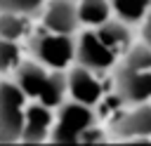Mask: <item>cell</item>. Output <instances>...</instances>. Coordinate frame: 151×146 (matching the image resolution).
<instances>
[{"instance_id":"cell-1","label":"cell","mask_w":151,"mask_h":146,"mask_svg":"<svg viewBox=\"0 0 151 146\" xmlns=\"http://www.w3.org/2000/svg\"><path fill=\"white\" fill-rule=\"evenodd\" d=\"M24 89L17 82H0V144L21 141L24 130Z\"/></svg>"},{"instance_id":"cell-2","label":"cell","mask_w":151,"mask_h":146,"mask_svg":"<svg viewBox=\"0 0 151 146\" xmlns=\"http://www.w3.org/2000/svg\"><path fill=\"white\" fill-rule=\"evenodd\" d=\"M90 125H94L92 106L73 99V101L59 106V120L52 127L50 139L57 141V144H78L83 130H87Z\"/></svg>"},{"instance_id":"cell-3","label":"cell","mask_w":151,"mask_h":146,"mask_svg":"<svg viewBox=\"0 0 151 146\" xmlns=\"http://www.w3.org/2000/svg\"><path fill=\"white\" fill-rule=\"evenodd\" d=\"M31 45H33V54L42 64H47L57 71L66 68L76 59V40L68 33H54L47 28V33L35 35Z\"/></svg>"},{"instance_id":"cell-4","label":"cell","mask_w":151,"mask_h":146,"mask_svg":"<svg viewBox=\"0 0 151 146\" xmlns=\"http://www.w3.org/2000/svg\"><path fill=\"white\" fill-rule=\"evenodd\" d=\"M76 59L80 66L90 71H106L116 61V52L97 35V31H87L76 40Z\"/></svg>"},{"instance_id":"cell-5","label":"cell","mask_w":151,"mask_h":146,"mask_svg":"<svg viewBox=\"0 0 151 146\" xmlns=\"http://www.w3.org/2000/svg\"><path fill=\"white\" fill-rule=\"evenodd\" d=\"M116 92L125 104H144L151 99V68H127L120 66L116 73Z\"/></svg>"},{"instance_id":"cell-6","label":"cell","mask_w":151,"mask_h":146,"mask_svg":"<svg viewBox=\"0 0 151 146\" xmlns=\"http://www.w3.org/2000/svg\"><path fill=\"white\" fill-rule=\"evenodd\" d=\"M113 134H118L120 139H127V141L151 139V106L146 101L134 104L132 111L118 115V120L113 122Z\"/></svg>"},{"instance_id":"cell-7","label":"cell","mask_w":151,"mask_h":146,"mask_svg":"<svg viewBox=\"0 0 151 146\" xmlns=\"http://www.w3.org/2000/svg\"><path fill=\"white\" fill-rule=\"evenodd\" d=\"M52 108L45 104H33L24 113V130H21V141L24 144H40L52 134Z\"/></svg>"},{"instance_id":"cell-8","label":"cell","mask_w":151,"mask_h":146,"mask_svg":"<svg viewBox=\"0 0 151 146\" xmlns=\"http://www.w3.org/2000/svg\"><path fill=\"white\" fill-rule=\"evenodd\" d=\"M68 92L76 101L87 104V106H94L101 101V85L94 78V71H90L80 64L68 73Z\"/></svg>"},{"instance_id":"cell-9","label":"cell","mask_w":151,"mask_h":146,"mask_svg":"<svg viewBox=\"0 0 151 146\" xmlns=\"http://www.w3.org/2000/svg\"><path fill=\"white\" fill-rule=\"evenodd\" d=\"M45 26L54 33H73L80 26L76 0H52L45 9Z\"/></svg>"},{"instance_id":"cell-10","label":"cell","mask_w":151,"mask_h":146,"mask_svg":"<svg viewBox=\"0 0 151 146\" xmlns=\"http://www.w3.org/2000/svg\"><path fill=\"white\" fill-rule=\"evenodd\" d=\"M97 35L118 54V52H127V47L132 45V35H130V24H125L123 19H106L104 24H99Z\"/></svg>"},{"instance_id":"cell-11","label":"cell","mask_w":151,"mask_h":146,"mask_svg":"<svg viewBox=\"0 0 151 146\" xmlns=\"http://www.w3.org/2000/svg\"><path fill=\"white\" fill-rule=\"evenodd\" d=\"M47 75L50 73L35 61H21L17 66V85L24 89L26 97H38L45 80H47Z\"/></svg>"},{"instance_id":"cell-12","label":"cell","mask_w":151,"mask_h":146,"mask_svg":"<svg viewBox=\"0 0 151 146\" xmlns=\"http://www.w3.org/2000/svg\"><path fill=\"white\" fill-rule=\"evenodd\" d=\"M66 92H68V78L54 68V73L47 75V80H45V85H42V89L38 94V101L50 106V108H57V106L64 104Z\"/></svg>"},{"instance_id":"cell-13","label":"cell","mask_w":151,"mask_h":146,"mask_svg":"<svg viewBox=\"0 0 151 146\" xmlns=\"http://www.w3.org/2000/svg\"><path fill=\"white\" fill-rule=\"evenodd\" d=\"M78 16L80 24L99 26L106 19H111V0H78Z\"/></svg>"},{"instance_id":"cell-14","label":"cell","mask_w":151,"mask_h":146,"mask_svg":"<svg viewBox=\"0 0 151 146\" xmlns=\"http://www.w3.org/2000/svg\"><path fill=\"white\" fill-rule=\"evenodd\" d=\"M149 9H151V0H111V12H116V16L123 19L125 24L144 21Z\"/></svg>"},{"instance_id":"cell-15","label":"cell","mask_w":151,"mask_h":146,"mask_svg":"<svg viewBox=\"0 0 151 146\" xmlns=\"http://www.w3.org/2000/svg\"><path fill=\"white\" fill-rule=\"evenodd\" d=\"M26 14L17 12H0V35L7 40H19L26 33Z\"/></svg>"},{"instance_id":"cell-16","label":"cell","mask_w":151,"mask_h":146,"mask_svg":"<svg viewBox=\"0 0 151 146\" xmlns=\"http://www.w3.org/2000/svg\"><path fill=\"white\" fill-rule=\"evenodd\" d=\"M19 64H21V52H19L17 40H7L0 35V73L12 71Z\"/></svg>"},{"instance_id":"cell-17","label":"cell","mask_w":151,"mask_h":146,"mask_svg":"<svg viewBox=\"0 0 151 146\" xmlns=\"http://www.w3.org/2000/svg\"><path fill=\"white\" fill-rule=\"evenodd\" d=\"M123 66H127V68H139V71L151 68V47H149L146 42L134 45V47H127V54H125Z\"/></svg>"},{"instance_id":"cell-18","label":"cell","mask_w":151,"mask_h":146,"mask_svg":"<svg viewBox=\"0 0 151 146\" xmlns=\"http://www.w3.org/2000/svg\"><path fill=\"white\" fill-rule=\"evenodd\" d=\"M45 0H0V12H17V14H33L42 7Z\"/></svg>"},{"instance_id":"cell-19","label":"cell","mask_w":151,"mask_h":146,"mask_svg":"<svg viewBox=\"0 0 151 146\" xmlns=\"http://www.w3.org/2000/svg\"><path fill=\"white\" fill-rule=\"evenodd\" d=\"M101 144V141H106L104 139V132L101 130H97V127H87V130H83V134H80V139H78V144Z\"/></svg>"},{"instance_id":"cell-20","label":"cell","mask_w":151,"mask_h":146,"mask_svg":"<svg viewBox=\"0 0 151 146\" xmlns=\"http://www.w3.org/2000/svg\"><path fill=\"white\" fill-rule=\"evenodd\" d=\"M142 38H144V42L151 47V9L146 12V16H144V26H142Z\"/></svg>"}]
</instances>
